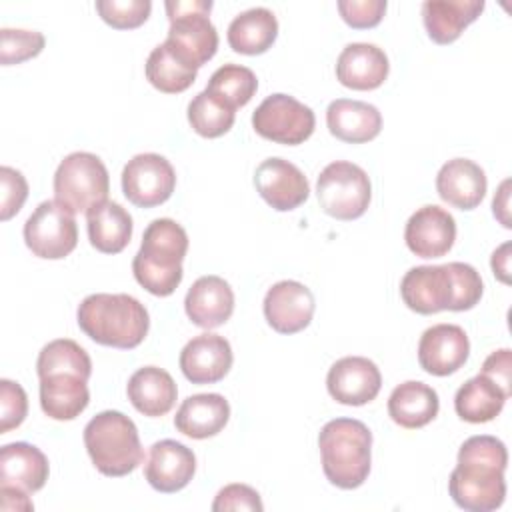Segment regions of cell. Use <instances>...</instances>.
Here are the masks:
<instances>
[{"mask_svg": "<svg viewBox=\"0 0 512 512\" xmlns=\"http://www.w3.org/2000/svg\"><path fill=\"white\" fill-rule=\"evenodd\" d=\"M390 64L382 48L368 42L346 44L336 60V78L352 90H374L388 78Z\"/></svg>", "mask_w": 512, "mask_h": 512, "instance_id": "cell-22", "label": "cell"}, {"mask_svg": "<svg viewBox=\"0 0 512 512\" xmlns=\"http://www.w3.org/2000/svg\"><path fill=\"white\" fill-rule=\"evenodd\" d=\"M226 36L234 52L256 56L274 44L278 36V20L274 12L264 6L248 8L232 18Z\"/></svg>", "mask_w": 512, "mask_h": 512, "instance_id": "cell-31", "label": "cell"}, {"mask_svg": "<svg viewBox=\"0 0 512 512\" xmlns=\"http://www.w3.org/2000/svg\"><path fill=\"white\" fill-rule=\"evenodd\" d=\"M326 124L332 136L342 142L362 144L374 140L382 130V114L374 104L350 98H336L326 108Z\"/></svg>", "mask_w": 512, "mask_h": 512, "instance_id": "cell-24", "label": "cell"}, {"mask_svg": "<svg viewBox=\"0 0 512 512\" xmlns=\"http://www.w3.org/2000/svg\"><path fill=\"white\" fill-rule=\"evenodd\" d=\"M50 474L48 458L28 442L4 444L0 450V486H14L24 492H38Z\"/></svg>", "mask_w": 512, "mask_h": 512, "instance_id": "cell-25", "label": "cell"}, {"mask_svg": "<svg viewBox=\"0 0 512 512\" xmlns=\"http://www.w3.org/2000/svg\"><path fill=\"white\" fill-rule=\"evenodd\" d=\"M76 320L88 338L120 350L142 344L150 328L148 310L130 294H90L80 302Z\"/></svg>", "mask_w": 512, "mask_h": 512, "instance_id": "cell-4", "label": "cell"}, {"mask_svg": "<svg viewBox=\"0 0 512 512\" xmlns=\"http://www.w3.org/2000/svg\"><path fill=\"white\" fill-rule=\"evenodd\" d=\"M484 10V0H426L422 20L428 36L436 44H450L460 38Z\"/></svg>", "mask_w": 512, "mask_h": 512, "instance_id": "cell-28", "label": "cell"}, {"mask_svg": "<svg viewBox=\"0 0 512 512\" xmlns=\"http://www.w3.org/2000/svg\"><path fill=\"white\" fill-rule=\"evenodd\" d=\"M128 400L132 406L150 418H158L168 414L178 396V388L174 378L158 366H144L138 368L130 378L126 386Z\"/></svg>", "mask_w": 512, "mask_h": 512, "instance_id": "cell-27", "label": "cell"}, {"mask_svg": "<svg viewBox=\"0 0 512 512\" xmlns=\"http://www.w3.org/2000/svg\"><path fill=\"white\" fill-rule=\"evenodd\" d=\"M28 414V396L18 382L0 380V434L18 428Z\"/></svg>", "mask_w": 512, "mask_h": 512, "instance_id": "cell-38", "label": "cell"}, {"mask_svg": "<svg viewBox=\"0 0 512 512\" xmlns=\"http://www.w3.org/2000/svg\"><path fill=\"white\" fill-rule=\"evenodd\" d=\"M254 186L268 206L278 212H290L306 202L310 184L304 172L278 156L266 158L254 172Z\"/></svg>", "mask_w": 512, "mask_h": 512, "instance_id": "cell-14", "label": "cell"}, {"mask_svg": "<svg viewBox=\"0 0 512 512\" xmlns=\"http://www.w3.org/2000/svg\"><path fill=\"white\" fill-rule=\"evenodd\" d=\"M40 378V408L52 420H74L88 402V378L92 360L88 352L70 338L48 342L36 360Z\"/></svg>", "mask_w": 512, "mask_h": 512, "instance_id": "cell-2", "label": "cell"}, {"mask_svg": "<svg viewBox=\"0 0 512 512\" xmlns=\"http://www.w3.org/2000/svg\"><path fill=\"white\" fill-rule=\"evenodd\" d=\"M196 472L194 452L176 440H158L150 446L144 464V478L148 484L164 494L186 488Z\"/></svg>", "mask_w": 512, "mask_h": 512, "instance_id": "cell-19", "label": "cell"}, {"mask_svg": "<svg viewBox=\"0 0 512 512\" xmlns=\"http://www.w3.org/2000/svg\"><path fill=\"white\" fill-rule=\"evenodd\" d=\"M386 0H340L338 12L352 28H374L386 12Z\"/></svg>", "mask_w": 512, "mask_h": 512, "instance_id": "cell-40", "label": "cell"}, {"mask_svg": "<svg viewBox=\"0 0 512 512\" xmlns=\"http://www.w3.org/2000/svg\"><path fill=\"white\" fill-rule=\"evenodd\" d=\"M234 116L236 110L206 88L188 104V122L192 130L204 138H218L226 134L234 124Z\"/></svg>", "mask_w": 512, "mask_h": 512, "instance_id": "cell-34", "label": "cell"}, {"mask_svg": "<svg viewBox=\"0 0 512 512\" xmlns=\"http://www.w3.org/2000/svg\"><path fill=\"white\" fill-rule=\"evenodd\" d=\"M320 208L336 220H356L370 204L372 184L364 168L348 160L330 162L318 176Z\"/></svg>", "mask_w": 512, "mask_h": 512, "instance_id": "cell-10", "label": "cell"}, {"mask_svg": "<svg viewBox=\"0 0 512 512\" xmlns=\"http://www.w3.org/2000/svg\"><path fill=\"white\" fill-rule=\"evenodd\" d=\"M0 184H2V200H0V218L10 220L20 212L28 198V182L20 170L2 166L0 168Z\"/></svg>", "mask_w": 512, "mask_h": 512, "instance_id": "cell-39", "label": "cell"}, {"mask_svg": "<svg viewBox=\"0 0 512 512\" xmlns=\"http://www.w3.org/2000/svg\"><path fill=\"white\" fill-rule=\"evenodd\" d=\"M176 188L172 164L154 152L136 154L122 170V192L140 208H152L166 202Z\"/></svg>", "mask_w": 512, "mask_h": 512, "instance_id": "cell-13", "label": "cell"}, {"mask_svg": "<svg viewBox=\"0 0 512 512\" xmlns=\"http://www.w3.org/2000/svg\"><path fill=\"white\" fill-rule=\"evenodd\" d=\"M508 398L510 396L494 380L480 372L456 390L454 410L470 424H484L502 412Z\"/></svg>", "mask_w": 512, "mask_h": 512, "instance_id": "cell-32", "label": "cell"}, {"mask_svg": "<svg viewBox=\"0 0 512 512\" xmlns=\"http://www.w3.org/2000/svg\"><path fill=\"white\" fill-rule=\"evenodd\" d=\"M108 192V170L92 152H72L64 156L54 172V200L72 214L88 212L102 204Z\"/></svg>", "mask_w": 512, "mask_h": 512, "instance_id": "cell-9", "label": "cell"}, {"mask_svg": "<svg viewBox=\"0 0 512 512\" xmlns=\"http://www.w3.org/2000/svg\"><path fill=\"white\" fill-rule=\"evenodd\" d=\"M84 446L96 470L110 478L134 472L144 460L136 424L118 410H104L84 426Z\"/></svg>", "mask_w": 512, "mask_h": 512, "instance_id": "cell-7", "label": "cell"}, {"mask_svg": "<svg viewBox=\"0 0 512 512\" xmlns=\"http://www.w3.org/2000/svg\"><path fill=\"white\" fill-rule=\"evenodd\" d=\"M508 188H510V180H504V182L500 184L498 192L494 194V200H492V212H494V216L500 220V224H502L504 228H510V226H512V224H510V216H508V212H510V204H508L510 192H508Z\"/></svg>", "mask_w": 512, "mask_h": 512, "instance_id": "cell-43", "label": "cell"}, {"mask_svg": "<svg viewBox=\"0 0 512 512\" xmlns=\"http://www.w3.org/2000/svg\"><path fill=\"white\" fill-rule=\"evenodd\" d=\"M404 240L412 254L420 258H440L454 246L456 220L448 210L426 204L408 218Z\"/></svg>", "mask_w": 512, "mask_h": 512, "instance_id": "cell-17", "label": "cell"}, {"mask_svg": "<svg viewBox=\"0 0 512 512\" xmlns=\"http://www.w3.org/2000/svg\"><path fill=\"white\" fill-rule=\"evenodd\" d=\"M230 418V404L222 394L208 392V394H194L188 396L176 416L174 426L184 436L194 440H204L216 436L224 430Z\"/></svg>", "mask_w": 512, "mask_h": 512, "instance_id": "cell-26", "label": "cell"}, {"mask_svg": "<svg viewBox=\"0 0 512 512\" xmlns=\"http://www.w3.org/2000/svg\"><path fill=\"white\" fill-rule=\"evenodd\" d=\"M470 342L458 324H434L426 328L418 342V362L432 376H448L464 366Z\"/></svg>", "mask_w": 512, "mask_h": 512, "instance_id": "cell-18", "label": "cell"}, {"mask_svg": "<svg viewBox=\"0 0 512 512\" xmlns=\"http://www.w3.org/2000/svg\"><path fill=\"white\" fill-rule=\"evenodd\" d=\"M314 294L296 280H280L264 296V318L280 334L304 330L314 316Z\"/></svg>", "mask_w": 512, "mask_h": 512, "instance_id": "cell-16", "label": "cell"}, {"mask_svg": "<svg viewBox=\"0 0 512 512\" xmlns=\"http://www.w3.org/2000/svg\"><path fill=\"white\" fill-rule=\"evenodd\" d=\"M230 342L212 332H204L186 342L180 352V370L192 384L220 382L232 368Z\"/></svg>", "mask_w": 512, "mask_h": 512, "instance_id": "cell-20", "label": "cell"}, {"mask_svg": "<svg viewBox=\"0 0 512 512\" xmlns=\"http://www.w3.org/2000/svg\"><path fill=\"white\" fill-rule=\"evenodd\" d=\"M166 42L192 66H204L218 50V32L210 22V0H168Z\"/></svg>", "mask_w": 512, "mask_h": 512, "instance_id": "cell-8", "label": "cell"}, {"mask_svg": "<svg viewBox=\"0 0 512 512\" xmlns=\"http://www.w3.org/2000/svg\"><path fill=\"white\" fill-rule=\"evenodd\" d=\"M508 252H510V242H504L500 248H496L492 252V260H490L494 276L500 282H504V284L510 282V276H508V272H510V256H508Z\"/></svg>", "mask_w": 512, "mask_h": 512, "instance_id": "cell-44", "label": "cell"}, {"mask_svg": "<svg viewBox=\"0 0 512 512\" xmlns=\"http://www.w3.org/2000/svg\"><path fill=\"white\" fill-rule=\"evenodd\" d=\"M484 376L494 380L508 396L512 394V352L510 348L494 350L482 364Z\"/></svg>", "mask_w": 512, "mask_h": 512, "instance_id": "cell-42", "label": "cell"}, {"mask_svg": "<svg viewBox=\"0 0 512 512\" xmlns=\"http://www.w3.org/2000/svg\"><path fill=\"white\" fill-rule=\"evenodd\" d=\"M90 244L104 254L122 252L132 238V216L118 202L104 200L86 212Z\"/></svg>", "mask_w": 512, "mask_h": 512, "instance_id": "cell-30", "label": "cell"}, {"mask_svg": "<svg viewBox=\"0 0 512 512\" xmlns=\"http://www.w3.org/2000/svg\"><path fill=\"white\" fill-rule=\"evenodd\" d=\"M24 242L28 250L46 260L68 256L78 244L74 214L56 200H44L24 222Z\"/></svg>", "mask_w": 512, "mask_h": 512, "instance_id": "cell-12", "label": "cell"}, {"mask_svg": "<svg viewBox=\"0 0 512 512\" xmlns=\"http://www.w3.org/2000/svg\"><path fill=\"white\" fill-rule=\"evenodd\" d=\"M46 38L36 30L2 28L0 30V62L4 66L20 64L42 52Z\"/></svg>", "mask_w": 512, "mask_h": 512, "instance_id": "cell-36", "label": "cell"}, {"mask_svg": "<svg viewBox=\"0 0 512 512\" xmlns=\"http://www.w3.org/2000/svg\"><path fill=\"white\" fill-rule=\"evenodd\" d=\"M508 450L488 434L470 436L458 450V464L450 472L448 492L454 504L468 512H492L506 498L504 470Z\"/></svg>", "mask_w": 512, "mask_h": 512, "instance_id": "cell-1", "label": "cell"}, {"mask_svg": "<svg viewBox=\"0 0 512 512\" xmlns=\"http://www.w3.org/2000/svg\"><path fill=\"white\" fill-rule=\"evenodd\" d=\"M188 252V234L172 218L152 220L140 250L132 260L136 282L154 296H170L182 282V262Z\"/></svg>", "mask_w": 512, "mask_h": 512, "instance_id": "cell-5", "label": "cell"}, {"mask_svg": "<svg viewBox=\"0 0 512 512\" xmlns=\"http://www.w3.org/2000/svg\"><path fill=\"white\" fill-rule=\"evenodd\" d=\"M482 292L480 274L466 262L414 266L400 282L404 304L418 314L470 310L480 302Z\"/></svg>", "mask_w": 512, "mask_h": 512, "instance_id": "cell-3", "label": "cell"}, {"mask_svg": "<svg viewBox=\"0 0 512 512\" xmlns=\"http://www.w3.org/2000/svg\"><path fill=\"white\" fill-rule=\"evenodd\" d=\"M484 170L468 158H452L436 174L438 196L454 208L474 210L486 194Z\"/></svg>", "mask_w": 512, "mask_h": 512, "instance_id": "cell-23", "label": "cell"}, {"mask_svg": "<svg viewBox=\"0 0 512 512\" xmlns=\"http://www.w3.org/2000/svg\"><path fill=\"white\" fill-rule=\"evenodd\" d=\"M198 68L186 62L166 40L152 48L146 60V78L148 82L164 92L178 94L188 90L196 80Z\"/></svg>", "mask_w": 512, "mask_h": 512, "instance_id": "cell-33", "label": "cell"}, {"mask_svg": "<svg viewBox=\"0 0 512 512\" xmlns=\"http://www.w3.org/2000/svg\"><path fill=\"white\" fill-rule=\"evenodd\" d=\"M258 80L256 74L240 64H224L208 80L206 90L224 100L234 110L246 106L256 94Z\"/></svg>", "mask_w": 512, "mask_h": 512, "instance_id": "cell-35", "label": "cell"}, {"mask_svg": "<svg viewBox=\"0 0 512 512\" xmlns=\"http://www.w3.org/2000/svg\"><path fill=\"white\" fill-rule=\"evenodd\" d=\"M322 470L342 490L362 486L372 464V432L356 418H334L318 434Z\"/></svg>", "mask_w": 512, "mask_h": 512, "instance_id": "cell-6", "label": "cell"}, {"mask_svg": "<svg viewBox=\"0 0 512 512\" xmlns=\"http://www.w3.org/2000/svg\"><path fill=\"white\" fill-rule=\"evenodd\" d=\"M214 512H228V510H250V512H262L264 504L260 500V494L248 486V484H228L218 490L214 502Z\"/></svg>", "mask_w": 512, "mask_h": 512, "instance_id": "cell-41", "label": "cell"}, {"mask_svg": "<svg viewBox=\"0 0 512 512\" xmlns=\"http://www.w3.org/2000/svg\"><path fill=\"white\" fill-rule=\"evenodd\" d=\"M184 310L192 324L206 330L218 328L234 312V292L220 276H200L186 292Z\"/></svg>", "mask_w": 512, "mask_h": 512, "instance_id": "cell-21", "label": "cell"}, {"mask_svg": "<svg viewBox=\"0 0 512 512\" xmlns=\"http://www.w3.org/2000/svg\"><path fill=\"white\" fill-rule=\"evenodd\" d=\"M326 388L336 402L362 406L378 396L382 388V374L370 358L344 356L330 366Z\"/></svg>", "mask_w": 512, "mask_h": 512, "instance_id": "cell-15", "label": "cell"}, {"mask_svg": "<svg viewBox=\"0 0 512 512\" xmlns=\"http://www.w3.org/2000/svg\"><path fill=\"white\" fill-rule=\"evenodd\" d=\"M100 18L118 30H130L144 24L150 16V0H98Z\"/></svg>", "mask_w": 512, "mask_h": 512, "instance_id": "cell-37", "label": "cell"}, {"mask_svg": "<svg viewBox=\"0 0 512 512\" xmlns=\"http://www.w3.org/2000/svg\"><path fill=\"white\" fill-rule=\"evenodd\" d=\"M316 126L310 106L288 94H270L252 114V128L266 140L296 146L306 142Z\"/></svg>", "mask_w": 512, "mask_h": 512, "instance_id": "cell-11", "label": "cell"}, {"mask_svg": "<svg viewBox=\"0 0 512 512\" xmlns=\"http://www.w3.org/2000/svg\"><path fill=\"white\" fill-rule=\"evenodd\" d=\"M438 408L440 400L436 390L418 380H406L398 384L388 398L390 418L408 430L430 424L436 418Z\"/></svg>", "mask_w": 512, "mask_h": 512, "instance_id": "cell-29", "label": "cell"}]
</instances>
